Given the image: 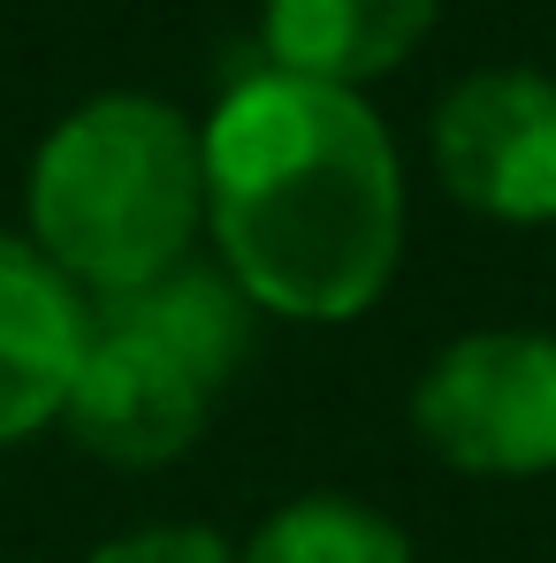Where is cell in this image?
I'll list each match as a JSON object with an SVG mask.
<instances>
[{"instance_id":"obj_4","label":"cell","mask_w":556,"mask_h":563,"mask_svg":"<svg viewBox=\"0 0 556 563\" xmlns=\"http://www.w3.org/2000/svg\"><path fill=\"white\" fill-rule=\"evenodd\" d=\"M419 434L465 472L556 465V343L549 335H465L419 380Z\"/></svg>"},{"instance_id":"obj_7","label":"cell","mask_w":556,"mask_h":563,"mask_svg":"<svg viewBox=\"0 0 556 563\" xmlns=\"http://www.w3.org/2000/svg\"><path fill=\"white\" fill-rule=\"evenodd\" d=\"M435 23V0H268V54L305 85H367L396 69Z\"/></svg>"},{"instance_id":"obj_5","label":"cell","mask_w":556,"mask_h":563,"mask_svg":"<svg viewBox=\"0 0 556 563\" xmlns=\"http://www.w3.org/2000/svg\"><path fill=\"white\" fill-rule=\"evenodd\" d=\"M435 168L495 221H556V85L534 69H480L435 114Z\"/></svg>"},{"instance_id":"obj_8","label":"cell","mask_w":556,"mask_h":563,"mask_svg":"<svg viewBox=\"0 0 556 563\" xmlns=\"http://www.w3.org/2000/svg\"><path fill=\"white\" fill-rule=\"evenodd\" d=\"M244 563H412V541L367 503L305 495V503H290L260 526Z\"/></svg>"},{"instance_id":"obj_2","label":"cell","mask_w":556,"mask_h":563,"mask_svg":"<svg viewBox=\"0 0 556 563\" xmlns=\"http://www.w3.org/2000/svg\"><path fill=\"white\" fill-rule=\"evenodd\" d=\"M206 213V145L161 99H92L77 107L39 168L31 229L54 275L92 282L99 297L145 289L184 267V244Z\"/></svg>"},{"instance_id":"obj_6","label":"cell","mask_w":556,"mask_h":563,"mask_svg":"<svg viewBox=\"0 0 556 563\" xmlns=\"http://www.w3.org/2000/svg\"><path fill=\"white\" fill-rule=\"evenodd\" d=\"M85 358V305L46 252L0 236V442H23L69 411Z\"/></svg>"},{"instance_id":"obj_1","label":"cell","mask_w":556,"mask_h":563,"mask_svg":"<svg viewBox=\"0 0 556 563\" xmlns=\"http://www.w3.org/2000/svg\"><path fill=\"white\" fill-rule=\"evenodd\" d=\"M206 213L252 305L351 320L404 244L396 145L359 92L268 69L206 122Z\"/></svg>"},{"instance_id":"obj_3","label":"cell","mask_w":556,"mask_h":563,"mask_svg":"<svg viewBox=\"0 0 556 563\" xmlns=\"http://www.w3.org/2000/svg\"><path fill=\"white\" fill-rule=\"evenodd\" d=\"M237 358H244V297L221 275L168 267L161 282L85 312L69 419L85 450L115 465H168L198 442Z\"/></svg>"},{"instance_id":"obj_9","label":"cell","mask_w":556,"mask_h":563,"mask_svg":"<svg viewBox=\"0 0 556 563\" xmlns=\"http://www.w3.org/2000/svg\"><path fill=\"white\" fill-rule=\"evenodd\" d=\"M92 563H229V549L214 533H190V526H153V533H130V541L99 549Z\"/></svg>"}]
</instances>
